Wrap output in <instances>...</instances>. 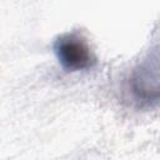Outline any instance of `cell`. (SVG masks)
I'll list each match as a JSON object with an SVG mask.
<instances>
[{
	"label": "cell",
	"instance_id": "obj_1",
	"mask_svg": "<svg viewBox=\"0 0 160 160\" xmlns=\"http://www.w3.org/2000/svg\"><path fill=\"white\" fill-rule=\"evenodd\" d=\"M129 85L138 101L142 104L160 101V34L132 69Z\"/></svg>",
	"mask_w": 160,
	"mask_h": 160
},
{
	"label": "cell",
	"instance_id": "obj_2",
	"mask_svg": "<svg viewBox=\"0 0 160 160\" xmlns=\"http://www.w3.org/2000/svg\"><path fill=\"white\" fill-rule=\"evenodd\" d=\"M54 51L64 69L79 71L89 69L95 62V56L86 39L79 32L60 35L54 42Z\"/></svg>",
	"mask_w": 160,
	"mask_h": 160
}]
</instances>
